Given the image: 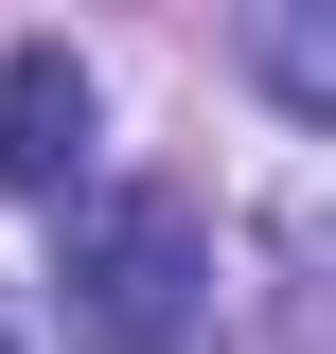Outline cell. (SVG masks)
I'll return each mask as SVG.
<instances>
[{
  "instance_id": "4",
  "label": "cell",
  "mask_w": 336,
  "mask_h": 354,
  "mask_svg": "<svg viewBox=\"0 0 336 354\" xmlns=\"http://www.w3.org/2000/svg\"><path fill=\"white\" fill-rule=\"evenodd\" d=\"M0 354H36V337H18V319H0Z\"/></svg>"
},
{
  "instance_id": "2",
  "label": "cell",
  "mask_w": 336,
  "mask_h": 354,
  "mask_svg": "<svg viewBox=\"0 0 336 354\" xmlns=\"http://www.w3.org/2000/svg\"><path fill=\"white\" fill-rule=\"evenodd\" d=\"M88 124H106V88H88L71 36H18V53H0V195H53V213H71Z\"/></svg>"
},
{
  "instance_id": "3",
  "label": "cell",
  "mask_w": 336,
  "mask_h": 354,
  "mask_svg": "<svg viewBox=\"0 0 336 354\" xmlns=\"http://www.w3.org/2000/svg\"><path fill=\"white\" fill-rule=\"evenodd\" d=\"M248 71L283 88L301 124H336V0H265V18H248Z\"/></svg>"
},
{
  "instance_id": "1",
  "label": "cell",
  "mask_w": 336,
  "mask_h": 354,
  "mask_svg": "<svg viewBox=\"0 0 336 354\" xmlns=\"http://www.w3.org/2000/svg\"><path fill=\"white\" fill-rule=\"evenodd\" d=\"M53 301H71L88 354H195L212 319V266H195V213L177 195H71V248H53Z\"/></svg>"
}]
</instances>
